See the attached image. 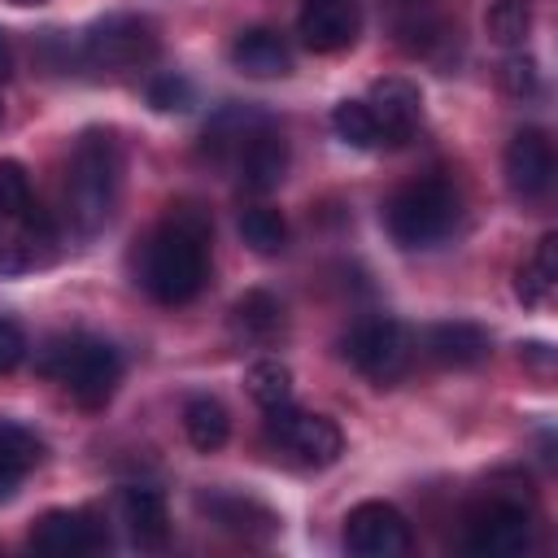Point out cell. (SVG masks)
Masks as SVG:
<instances>
[{
	"label": "cell",
	"instance_id": "cell-3",
	"mask_svg": "<svg viewBox=\"0 0 558 558\" xmlns=\"http://www.w3.org/2000/svg\"><path fill=\"white\" fill-rule=\"evenodd\" d=\"M35 362H39V375L57 379L70 392V401H78L83 410H105L122 384V353L109 340L87 331H65L44 340Z\"/></svg>",
	"mask_w": 558,
	"mask_h": 558
},
{
	"label": "cell",
	"instance_id": "cell-20",
	"mask_svg": "<svg viewBox=\"0 0 558 558\" xmlns=\"http://www.w3.org/2000/svg\"><path fill=\"white\" fill-rule=\"evenodd\" d=\"M554 283H558V235L549 231V235L536 240L532 257L519 266V275H514V296L536 310V305H545V301L554 296Z\"/></svg>",
	"mask_w": 558,
	"mask_h": 558
},
{
	"label": "cell",
	"instance_id": "cell-31",
	"mask_svg": "<svg viewBox=\"0 0 558 558\" xmlns=\"http://www.w3.org/2000/svg\"><path fill=\"white\" fill-rule=\"evenodd\" d=\"M532 83H536V74H532V61H510V65H506V87H510L514 96L532 92Z\"/></svg>",
	"mask_w": 558,
	"mask_h": 558
},
{
	"label": "cell",
	"instance_id": "cell-25",
	"mask_svg": "<svg viewBox=\"0 0 558 558\" xmlns=\"http://www.w3.org/2000/svg\"><path fill=\"white\" fill-rule=\"evenodd\" d=\"M244 392L262 405V410H275V405H288L292 401V371L279 362V357H262L244 371Z\"/></svg>",
	"mask_w": 558,
	"mask_h": 558
},
{
	"label": "cell",
	"instance_id": "cell-1",
	"mask_svg": "<svg viewBox=\"0 0 558 558\" xmlns=\"http://www.w3.org/2000/svg\"><path fill=\"white\" fill-rule=\"evenodd\" d=\"M209 240L214 222L196 201H174L166 218L135 244V283L157 305H187L209 283Z\"/></svg>",
	"mask_w": 558,
	"mask_h": 558
},
{
	"label": "cell",
	"instance_id": "cell-13",
	"mask_svg": "<svg viewBox=\"0 0 558 558\" xmlns=\"http://www.w3.org/2000/svg\"><path fill=\"white\" fill-rule=\"evenodd\" d=\"M362 100H366V109H371V118L379 126V144L384 148L405 144L423 122V96H418V87L410 78H379V83H371V92Z\"/></svg>",
	"mask_w": 558,
	"mask_h": 558
},
{
	"label": "cell",
	"instance_id": "cell-27",
	"mask_svg": "<svg viewBox=\"0 0 558 558\" xmlns=\"http://www.w3.org/2000/svg\"><path fill=\"white\" fill-rule=\"evenodd\" d=\"M31 205L35 201H31V174H26V166L13 161V157H0V240L26 218Z\"/></svg>",
	"mask_w": 558,
	"mask_h": 558
},
{
	"label": "cell",
	"instance_id": "cell-7",
	"mask_svg": "<svg viewBox=\"0 0 558 558\" xmlns=\"http://www.w3.org/2000/svg\"><path fill=\"white\" fill-rule=\"evenodd\" d=\"M340 357L357 375H366L375 384H392L410 362V336H405V327L397 318L366 314L340 336Z\"/></svg>",
	"mask_w": 558,
	"mask_h": 558
},
{
	"label": "cell",
	"instance_id": "cell-18",
	"mask_svg": "<svg viewBox=\"0 0 558 558\" xmlns=\"http://www.w3.org/2000/svg\"><path fill=\"white\" fill-rule=\"evenodd\" d=\"M423 349H427V357H432L436 366H453V371H471V366H480V362L493 353L488 331H484L480 323H462V318L427 327Z\"/></svg>",
	"mask_w": 558,
	"mask_h": 558
},
{
	"label": "cell",
	"instance_id": "cell-28",
	"mask_svg": "<svg viewBox=\"0 0 558 558\" xmlns=\"http://www.w3.org/2000/svg\"><path fill=\"white\" fill-rule=\"evenodd\" d=\"M331 126H336V135H340L344 144H353V148H384V144H379V126H375L366 100H340V105L331 109Z\"/></svg>",
	"mask_w": 558,
	"mask_h": 558
},
{
	"label": "cell",
	"instance_id": "cell-6",
	"mask_svg": "<svg viewBox=\"0 0 558 558\" xmlns=\"http://www.w3.org/2000/svg\"><path fill=\"white\" fill-rule=\"evenodd\" d=\"M157 26L135 13H109L83 35V65L100 78H131L157 61Z\"/></svg>",
	"mask_w": 558,
	"mask_h": 558
},
{
	"label": "cell",
	"instance_id": "cell-17",
	"mask_svg": "<svg viewBox=\"0 0 558 558\" xmlns=\"http://www.w3.org/2000/svg\"><path fill=\"white\" fill-rule=\"evenodd\" d=\"M118 523L126 527L131 545H140V549H166V541H170L166 497L148 484H126L118 493Z\"/></svg>",
	"mask_w": 558,
	"mask_h": 558
},
{
	"label": "cell",
	"instance_id": "cell-30",
	"mask_svg": "<svg viewBox=\"0 0 558 558\" xmlns=\"http://www.w3.org/2000/svg\"><path fill=\"white\" fill-rule=\"evenodd\" d=\"M22 357H26V331H22L13 318H4V314H0V375L17 371V366H22Z\"/></svg>",
	"mask_w": 558,
	"mask_h": 558
},
{
	"label": "cell",
	"instance_id": "cell-35",
	"mask_svg": "<svg viewBox=\"0 0 558 558\" xmlns=\"http://www.w3.org/2000/svg\"><path fill=\"white\" fill-rule=\"evenodd\" d=\"M0 122H4V100H0Z\"/></svg>",
	"mask_w": 558,
	"mask_h": 558
},
{
	"label": "cell",
	"instance_id": "cell-12",
	"mask_svg": "<svg viewBox=\"0 0 558 558\" xmlns=\"http://www.w3.org/2000/svg\"><path fill=\"white\" fill-rule=\"evenodd\" d=\"M501 170H506V187L519 201H541L549 192V183H554V148H549V135L536 131V126L514 131L510 144H506Z\"/></svg>",
	"mask_w": 558,
	"mask_h": 558
},
{
	"label": "cell",
	"instance_id": "cell-8",
	"mask_svg": "<svg viewBox=\"0 0 558 558\" xmlns=\"http://www.w3.org/2000/svg\"><path fill=\"white\" fill-rule=\"evenodd\" d=\"M266 436H270L275 449H283V453H288L292 462H301V466H331V462L344 453L340 427H336L327 414L296 410L292 401L266 410Z\"/></svg>",
	"mask_w": 558,
	"mask_h": 558
},
{
	"label": "cell",
	"instance_id": "cell-15",
	"mask_svg": "<svg viewBox=\"0 0 558 558\" xmlns=\"http://www.w3.org/2000/svg\"><path fill=\"white\" fill-rule=\"evenodd\" d=\"M57 248H61V235H57V222L31 205L26 218L0 240V275H31V270H44L57 262Z\"/></svg>",
	"mask_w": 558,
	"mask_h": 558
},
{
	"label": "cell",
	"instance_id": "cell-33",
	"mask_svg": "<svg viewBox=\"0 0 558 558\" xmlns=\"http://www.w3.org/2000/svg\"><path fill=\"white\" fill-rule=\"evenodd\" d=\"M9 4H44V0H9Z\"/></svg>",
	"mask_w": 558,
	"mask_h": 558
},
{
	"label": "cell",
	"instance_id": "cell-2",
	"mask_svg": "<svg viewBox=\"0 0 558 558\" xmlns=\"http://www.w3.org/2000/svg\"><path fill=\"white\" fill-rule=\"evenodd\" d=\"M122 174H126V157L118 135L105 126H87L65 161V218L83 240L100 235L113 222L122 201Z\"/></svg>",
	"mask_w": 558,
	"mask_h": 558
},
{
	"label": "cell",
	"instance_id": "cell-22",
	"mask_svg": "<svg viewBox=\"0 0 558 558\" xmlns=\"http://www.w3.org/2000/svg\"><path fill=\"white\" fill-rule=\"evenodd\" d=\"M183 432H187L192 449L214 453V449H222L227 436H231V414H227V405H222L218 397H209V392L187 397V405H183Z\"/></svg>",
	"mask_w": 558,
	"mask_h": 558
},
{
	"label": "cell",
	"instance_id": "cell-29",
	"mask_svg": "<svg viewBox=\"0 0 558 558\" xmlns=\"http://www.w3.org/2000/svg\"><path fill=\"white\" fill-rule=\"evenodd\" d=\"M148 105L161 113H183V109H192V83L183 74H157L148 83Z\"/></svg>",
	"mask_w": 558,
	"mask_h": 558
},
{
	"label": "cell",
	"instance_id": "cell-4",
	"mask_svg": "<svg viewBox=\"0 0 558 558\" xmlns=\"http://www.w3.org/2000/svg\"><path fill=\"white\" fill-rule=\"evenodd\" d=\"M462 214V196L449 179L440 174H423L401 183L388 201H384V227L401 248H432L440 244Z\"/></svg>",
	"mask_w": 558,
	"mask_h": 558
},
{
	"label": "cell",
	"instance_id": "cell-26",
	"mask_svg": "<svg viewBox=\"0 0 558 558\" xmlns=\"http://www.w3.org/2000/svg\"><path fill=\"white\" fill-rule=\"evenodd\" d=\"M484 31L497 48H519L532 35V0H493L484 13Z\"/></svg>",
	"mask_w": 558,
	"mask_h": 558
},
{
	"label": "cell",
	"instance_id": "cell-11",
	"mask_svg": "<svg viewBox=\"0 0 558 558\" xmlns=\"http://www.w3.org/2000/svg\"><path fill=\"white\" fill-rule=\"evenodd\" d=\"M26 545L44 558H87L109 545V532L87 510H48L31 523Z\"/></svg>",
	"mask_w": 558,
	"mask_h": 558
},
{
	"label": "cell",
	"instance_id": "cell-14",
	"mask_svg": "<svg viewBox=\"0 0 558 558\" xmlns=\"http://www.w3.org/2000/svg\"><path fill=\"white\" fill-rule=\"evenodd\" d=\"M362 31V13H357V0H305L301 4V17H296V35L310 52H344L353 48Z\"/></svg>",
	"mask_w": 558,
	"mask_h": 558
},
{
	"label": "cell",
	"instance_id": "cell-5",
	"mask_svg": "<svg viewBox=\"0 0 558 558\" xmlns=\"http://www.w3.org/2000/svg\"><path fill=\"white\" fill-rule=\"evenodd\" d=\"M231 122H235V131H227V122L218 118L214 131H205V140L227 148L240 187H248L257 196L275 192L283 183V174H288V140L266 118H235L231 113Z\"/></svg>",
	"mask_w": 558,
	"mask_h": 558
},
{
	"label": "cell",
	"instance_id": "cell-16",
	"mask_svg": "<svg viewBox=\"0 0 558 558\" xmlns=\"http://www.w3.org/2000/svg\"><path fill=\"white\" fill-rule=\"evenodd\" d=\"M196 506H201V514H209V523H218L222 532H231L240 541H270L279 532V514L248 493L209 488L196 497Z\"/></svg>",
	"mask_w": 558,
	"mask_h": 558
},
{
	"label": "cell",
	"instance_id": "cell-21",
	"mask_svg": "<svg viewBox=\"0 0 558 558\" xmlns=\"http://www.w3.org/2000/svg\"><path fill=\"white\" fill-rule=\"evenodd\" d=\"M44 458V440L22 427V423H9L0 418V493H9L17 480H26Z\"/></svg>",
	"mask_w": 558,
	"mask_h": 558
},
{
	"label": "cell",
	"instance_id": "cell-9",
	"mask_svg": "<svg viewBox=\"0 0 558 558\" xmlns=\"http://www.w3.org/2000/svg\"><path fill=\"white\" fill-rule=\"evenodd\" d=\"M536 545V519L514 497H493L466 519V549L480 558H519Z\"/></svg>",
	"mask_w": 558,
	"mask_h": 558
},
{
	"label": "cell",
	"instance_id": "cell-23",
	"mask_svg": "<svg viewBox=\"0 0 558 558\" xmlns=\"http://www.w3.org/2000/svg\"><path fill=\"white\" fill-rule=\"evenodd\" d=\"M231 327H235L244 340H275V336L283 331V305H279L270 292L253 288V292H244V296L231 305Z\"/></svg>",
	"mask_w": 558,
	"mask_h": 558
},
{
	"label": "cell",
	"instance_id": "cell-10",
	"mask_svg": "<svg viewBox=\"0 0 558 558\" xmlns=\"http://www.w3.org/2000/svg\"><path fill=\"white\" fill-rule=\"evenodd\" d=\"M344 549L357 558H401L414 549L410 519L392 501H362L344 514Z\"/></svg>",
	"mask_w": 558,
	"mask_h": 558
},
{
	"label": "cell",
	"instance_id": "cell-34",
	"mask_svg": "<svg viewBox=\"0 0 558 558\" xmlns=\"http://www.w3.org/2000/svg\"><path fill=\"white\" fill-rule=\"evenodd\" d=\"M405 4H414V9H418V4H427V0H405Z\"/></svg>",
	"mask_w": 558,
	"mask_h": 558
},
{
	"label": "cell",
	"instance_id": "cell-32",
	"mask_svg": "<svg viewBox=\"0 0 558 558\" xmlns=\"http://www.w3.org/2000/svg\"><path fill=\"white\" fill-rule=\"evenodd\" d=\"M13 74V52H9V39H4V31H0V83Z\"/></svg>",
	"mask_w": 558,
	"mask_h": 558
},
{
	"label": "cell",
	"instance_id": "cell-19",
	"mask_svg": "<svg viewBox=\"0 0 558 558\" xmlns=\"http://www.w3.org/2000/svg\"><path fill=\"white\" fill-rule=\"evenodd\" d=\"M231 65L248 78H283L292 70V48L270 26H248L231 39Z\"/></svg>",
	"mask_w": 558,
	"mask_h": 558
},
{
	"label": "cell",
	"instance_id": "cell-24",
	"mask_svg": "<svg viewBox=\"0 0 558 558\" xmlns=\"http://www.w3.org/2000/svg\"><path fill=\"white\" fill-rule=\"evenodd\" d=\"M240 240H244L253 253L275 257V253L288 248V222H283V214L270 209V205H248V209L240 214Z\"/></svg>",
	"mask_w": 558,
	"mask_h": 558
}]
</instances>
